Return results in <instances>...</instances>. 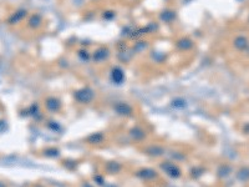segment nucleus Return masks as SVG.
Returning <instances> with one entry per match:
<instances>
[{
    "label": "nucleus",
    "instance_id": "obj_1",
    "mask_svg": "<svg viewBox=\"0 0 249 187\" xmlns=\"http://www.w3.org/2000/svg\"><path fill=\"white\" fill-rule=\"evenodd\" d=\"M235 45H237V48H239V49L245 48V46H247V40H245V39H243V38H239V39H237Z\"/></svg>",
    "mask_w": 249,
    "mask_h": 187
},
{
    "label": "nucleus",
    "instance_id": "obj_2",
    "mask_svg": "<svg viewBox=\"0 0 249 187\" xmlns=\"http://www.w3.org/2000/svg\"><path fill=\"white\" fill-rule=\"evenodd\" d=\"M0 187H4V186H3V185H0Z\"/></svg>",
    "mask_w": 249,
    "mask_h": 187
}]
</instances>
